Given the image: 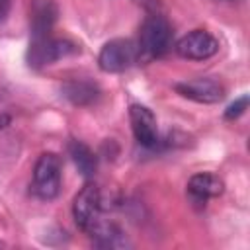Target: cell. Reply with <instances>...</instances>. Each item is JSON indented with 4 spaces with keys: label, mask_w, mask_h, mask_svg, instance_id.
Masks as SVG:
<instances>
[{
    "label": "cell",
    "mask_w": 250,
    "mask_h": 250,
    "mask_svg": "<svg viewBox=\"0 0 250 250\" xmlns=\"http://www.w3.org/2000/svg\"><path fill=\"white\" fill-rule=\"evenodd\" d=\"M172 47V27L164 16L152 14L141 25L137 41V57L143 62L166 55Z\"/></svg>",
    "instance_id": "1"
},
{
    "label": "cell",
    "mask_w": 250,
    "mask_h": 250,
    "mask_svg": "<svg viewBox=\"0 0 250 250\" xmlns=\"http://www.w3.org/2000/svg\"><path fill=\"white\" fill-rule=\"evenodd\" d=\"M61 172L62 162L55 152H43L33 166V184L31 189L39 199H55L61 191Z\"/></svg>",
    "instance_id": "2"
},
{
    "label": "cell",
    "mask_w": 250,
    "mask_h": 250,
    "mask_svg": "<svg viewBox=\"0 0 250 250\" xmlns=\"http://www.w3.org/2000/svg\"><path fill=\"white\" fill-rule=\"evenodd\" d=\"M78 51H80L78 45L68 41V39H61V37H53V35L37 37V39H31V43H29L27 64L31 68H41L45 64L59 61V59L74 55Z\"/></svg>",
    "instance_id": "3"
},
{
    "label": "cell",
    "mask_w": 250,
    "mask_h": 250,
    "mask_svg": "<svg viewBox=\"0 0 250 250\" xmlns=\"http://www.w3.org/2000/svg\"><path fill=\"white\" fill-rule=\"evenodd\" d=\"M137 61V43H133L131 39H111L102 47L98 55V66L109 74L123 72Z\"/></svg>",
    "instance_id": "4"
},
{
    "label": "cell",
    "mask_w": 250,
    "mask_h": 250,
    "mask_svg": "<svg viewBox=\"0 0 250 250\" xmlns=\"http://www.w3.org/2000/svg\"><path fill=\"white\" fill-rule=\"evenodd\" d=\"M102 211V193L96 184H86L74 197L72 203V217L80 230L88 232L94 223L100 219Z\"/></svg>",
    "instance_id": "5"
},
{
    "label": "cell",
    "mask_w": 250,
    "mask_h": 250,
    "mask_svg": "<svg viewBox=\"0 0 250 250\" xmlns=\"http://www.w3.org/2000/svg\"><path fill=\"white\" fill-rule=\"evenodd\" d=\"M219 51V41L205 29H193L176 43V53L188 61H205Z\"/></svg>",
    "instance_id": "6"
},
{
    "label": "cell",
    "mask_w": 250,
    "mask_h": 250,
    "mask_svg": "<svg viewBox=\"0 0 250 250\" xmlns=\"http://www.w3.org/2000/svg\"><path fill=\"white\" fill-rule=\"evenodd\" d=\"M129 121H131V129L135 135V141L145 146V148H154L160 143L158 137V125H156V117L154 113L141 104H131L129 105Z\"/></svg>",
    "instance_id": "7"
},
{
    "label": "cell",
    "mask_w": 250,
    "mask_h": 250,
    "mask_svg": "<svg viewBox=\"0 0 250 250\" xmlns=\"http://www.w3.org/2000/svg\"><path fill=\"white\" fill-rule=\"evenodd\" d=\"M174 88L182 98H188L197 104H217L225 98V86L213 78H193L178 82Z\"/></svg>",
    "instance_id": "8"
},
{
    "label": "cell",
    "mask_w": 250,
    "mask_h": 250,
    "mask_svg": "<svg viewBox=\"0 0 250 250\" xmlns=\"http://www.w3.org/2000/svg\"><path fill=\"white\" fill-rule=\"evenodd\" d=\"M223 189H225L223 180L211 172H199L188 180V197L197 207H205V203L211 197H219Z\"/></svg>",
    "instance_id": "9"
},
{
    "label": "cell",
    "mask_w": 250,
    "mask_h": 250,
    "mask_svg": "<svg viewBox=\"0 0 250 250\" xmlns=\"http://www.w3.org/2000/svg\"><path fill=\"white\" fill-rule=\"evenodd\" d=\"M57 20V6L53 0H35L31 4L29 12V25H31V37H45L51 35V29Z\"/></svg>",
    "instance_id": "10"
},
{
    "label": "cell",
    "mask_w": 250,
    "mask_h": 250,
    "mask_svg": "<svg viewBox=\"0 0 250 250\" xmlns=\"http://www.w3.org/2000/svg\"><path fill=\"white\" fill-rule=\"evenodd\" d=\"M88 234L92 236V242L98 248H125V246H131L125 232L115 223H104L102 219H98L94 223V227L88 230Z\"/></svg>",
    "instance_id": "11"
},
{
    "label": "cell",
    "mask_w": 250,
    "mask_h": 250,
    "mask_svg": "<svg viewBox=\"0 0 250 250\" xmlns=\"http://www.w3.org/2000/svg\"><path fill=\"white\" fill-rule=\"evenodd\" d=\"M62 96L74 105H90L98 100L100 88L92 80H68L62 84Z\"/></svg>",
    "instance_id": "12"
},
{
    "label": "cell",
    "mask_w": 250,
    "mask_h": 250,
    "mask_svg": "<svg viewBox=\"0 0 250 250\" xmlns=\"http://www.w3.org/2000/svg\"><path fill=\"white\" fill-rule=\"evenodd\" d=\"M68 154L74 162V166L78 168V172L84 176V178H90L96 174L98 170V158L96 154L92 152V148L80 141H70L68 143Z\"/></svg>",
    "instance_id": "13"
},
{
    "label": "cell",
    "mask_w": 250,
    "mask_h": 250,
    "mask_svg": "<svg viewBox=\"0 0 250 250\" xmlns=\"http://www.w3.org/2000/svg\"><path fill=\"white\" fill-rule=\"evenodd\" d=\"M248 102H250L248 94H244V96H240L238 100H234V102L225 109V119H227V121H234V119H238V117L248 109Z\"/></svg>",
    "instance_id": "14"
},
{
    "label": "cell",
    "mask_w": 250,
    "mask_h": 250,
    "mask_svg": "<svg viewBox=\"0 0 250 250\" xmlns=\"http://www.w3.org/2000/svg\"><path fill=\"white\" fill-rule=\"evenodd\" d=\"M10 8H12V0H0V23L8 18Z\"/></svg>",
    "instance_id": "15"
},
{
    "label": "cell",
    "mask_w": 250,
    "mask_h": 250,
    "mask_svg": "<svg viewBox=\"0 0 250 250\" xmlns=\"http://www.w3.org/2000/svg\"><path fill=\"white\" fill-rule=\"evenodd\" d=\"M10 121H12V117H10L8 113H0V131L6 129V127L10 125Z\"/></svg>",
    "instance_id": "16"
},
{
    "label": "cell",
    "mask_w": 250,
    "mask_h": 250,
    "mask_svg": "<svg viewBox=\"0 0 250 250\" xmlns=\"http://www.w3.org/2000/svg\"><path fill=\"white\" fill-rule=\"evenodd\" d=\"M221 2H236V0H221Z\"/></svg>",
    "instance_id": "17"
}]
</instances>
